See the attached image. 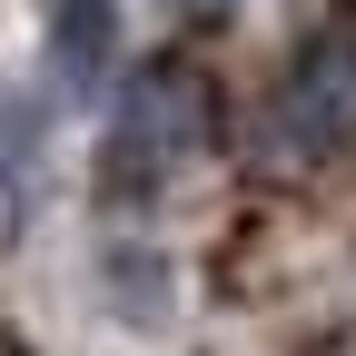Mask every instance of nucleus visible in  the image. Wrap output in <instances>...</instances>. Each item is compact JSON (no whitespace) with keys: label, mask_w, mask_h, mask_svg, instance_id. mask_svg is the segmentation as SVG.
Listing matches in <instances>:
<instances>
[{"label":"nucleus","mask_w":356,"mask_h":356,"mask_svg":"<svg viewBox=\"0 0 356 356\" xmlns=\"http://www.w3.org/2000/svg\"><path fill=\"white\" fill-rule=\"evenodd\" d=\"M198 149H208V79H198L188 60H149L139 79H129L119 119H109L99 198H109V208H149Z\"/></svg>","instance_id":"1"},{"label":"nucleus","mask_w":356,"mask_h":356,"mask_svg":"<svg viewBox=\"0 0 356 356\" xmlns=\"http://www.w3.org/2000/svg\"><path fill=\"white\" fill-rule=\"evenodd\" d=\"M109 50H119V0H60L50 10V70L60 89H109Z\"/></svg>","instance_id":"3"},{"label":"nucleus","mask_w":356,"mask_h":356,"mask_svg":"<svg viewBox=\"0 0 356 356\" xmlns=\"http://www.w3.org/2000/svg\"><path fill=\"white\" fill-rule=\"evenodd\" d=\"M178 10H188V20H218V10H238V0H178Z\"/></svg>","instance_id":"4"},{"label":"nucleus","mask_w":356,"mask_h":356,"mask_svg":"<svg viewBox=\"0 0 356 356\" xmlns=\"http://www.w3.org/2000/svg\"><path fill=\"white\" fill-rule=\"evenodd\" d=\"M277 139L297 159H337L356 149V10L297 40V60L277 70Z\"/></svg>","instance_id":"2"}]
</instances>
